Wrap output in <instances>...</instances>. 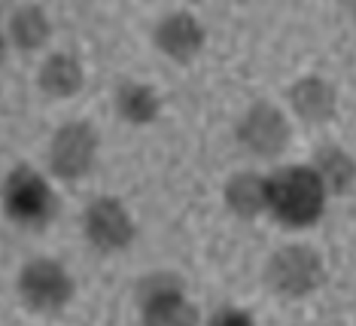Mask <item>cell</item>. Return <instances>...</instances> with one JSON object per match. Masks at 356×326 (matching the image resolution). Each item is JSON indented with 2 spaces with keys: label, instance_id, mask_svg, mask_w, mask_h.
I'll return each instance as SVG.
<instances>
[{
  "label": "cell",
  "instance_id": "cell-1",
  "mask_svg": "<svg viewBox=\"0 0 356 326\" xmlns=\"http://www.w3.org/2000/svg\"><path fill=\"white\" fill-rule=\"evenodd\" d=\"M326 183L314 168H283L268 177V210L286 226H311L323 214Z\"/></svg>",
  "mask_w": 356,
  "mask_h": 326
},
{
  "label": "cell",
  "instance_id": "cell-2",
  "mask_svg": "<svg viewBox=\"0 0 356 326\" xmlns=\"http://www.w3.org/2000/svg\"><path fill=\"white\" fill-rule=\"evenodd\" d=\"M265 278H268L271 290L280 293V296H305V293L320 287L323 263L311 247L293 244V247H283L271 256Z\"/></svg>",
  "mask_w": 356,
  "mask_h": 326
},
{
  "label": "cell",
  "instance_id": "cell-3",
  "mask_svg": "<svg viewBox=\"0 0 356 326\" xmlns=\"http://www.w3.org/2000/svg\"><path fill=\"white\" fill-rule=\"evenodd\" d=\"M19 296L34 311H58L74 296V281L55 259H34L19 274Z\"/></svg>",
  "mask_w": 356,
  "mask_h": 326
},
{
  "label": "cell",
  "instance_id": "cell-4",
  "mask_svg": "<svg viewBox=\"0 0 356 326\" xmlns=\"http://www.w3.org/2000/svg\"><path fill=\"white\" fill-rule=\"evenodd\" d=\"M3 205L10 210V217L19 219V223H43V219L52 217L55 199H52V189L46 186L43 177H40L34 168L22 165L6 177Z\"/></svg>",
  "mask_w": 356,
  "mask_h": 326
},
{
  "label": "cell",
  "instance_id": "cell-5",
  "mask_svg": "<svg viewBox=\"0 0 356 326\" xmlns=\"http://www.w3.org/2000/svg\"><path fill=\"white\" fill-rule=\"evenodd\" d=\"M95 150H98V134L92 132V125H86V122H67L52 137L49 165L64 180H76V177H83L92 168Z\"/></svg>",
  "mask_w": 356,
  "mask_h": 326
},
{
  "label": "cell",
  "instance_id": "cell-6",
  "mask_svg": "<svg viewBox=\"0 0 356 326\" xmlns=\"http://www.w3.org/2000/svg\"><path fill=\"white\" fill-rule=\"evenodd\" d=\"M86 235L95 247L101 250H119L128 247L134 238L131 214L125 210L122 201L116 199H98L86 210Z\"/></svg>",
  "mask_w": 356,
  "mask_h": 326
},
{
  "label": "cell",
  "instance_id": "cell-7",
  "mask_svg": "<svg viewBox=\"0 0 356 326\" xmlns=\"http://www.w3.org/2000/svg\"><path fill=\"white\" fill-rule=\"evenodd\" d=\"M238 134L244 146L256 153V156H277L289 141V125L283 119V113L271 104H256L244 113L238 125Z\"/></svg>",
  "mask_w": 356,
  "mask_h": 326
},
{
  "label": "cell",
  "instance_id": "cell-8",
  "mask_svg": "<svg viewBox=\"0 0 356 326\" xmlns=\"http://www.w3.org/2000/svg\"><path fill=\"white\" fill-rule=\"evenodd\" d=\"M156 46L165 55H171V59L186 61L201 52V46H204V28L189 13L165 15L156 28Z\"/></svg>",
  "mask_w": 356,
  "mask_h": 326
},
{
  "label": "cell",
  "instance_id": "cell-9",
  "mask_svg": "<svg viewBox=\"0 0 356 326\" xmlns=\"http://www.w3.org/2000/svg\"><path fill=\"white\" fill-rule=\"evenodd\" d=\"M225 201L238 217H259L262 210H268V180L253 171L234 174L225 183Z\"/></svg>",
  "mask_w": 356,
  "mask_h": 326
},
{
  "label": "cell",
  "instance_id": "cell-10",
  "mask_svg": "<svg viewBox=\"0 0 356 326\" xmlns=\"http://www.w3.org/2000/svg\"><path fill=\"white\" fill-rule=\"evenodd\" d=\"M289 101H293V110L307 122H323L335 110V92H332L329 83H323L317 77L298 79L289 88Z\"/></svg>",
  "mask_w": 356,
  "mask_h": 326
},
{
  "label": "cell",
  "instance_id": "cell-11",
  "mask_svg": "<svg viewBox=\"0 0 356 326\" xmlns=\"http://www.w3.org/2000/svg\"><path fill=\"white\" fill-rule=\"evenodd\" d=\"M195 305L183 299V290L161 293V296L143 302V326H195Z\"/></svg>",
  "mask_w": 356,
  "mask_h": 326
},
{
  "label": "cell",
  "instance_id": "cell-12",
  "mask_svg": "<svg viewBox=\"0 0 356 326\" xmlns=\"http://www.w3.org/2000/svg\"><path fill=\"white\" fill-rule=\"evenodd\" d=\"M40 86L52 98H70L83 88V64L70 55H52L40 68Z\"/></svg>",
  "mask_w": 356,
  "mask_h": 326
},
{
  "label": "cell",
  "instance_id": "cell-13",
  "mask_svg": "<svg viewBox=\"0 0 356 326\" xmlns=\"http://www.w3.org/2000/svg\"><path fill=\"white\" fill-rule=\"evenodd\" d=\"M314 171H317L320 180L326 183V189H335V192H347L356 180V162L347 156L344 150H338V146L320 150Z\"/></svg>",
  "mask_w": 356,
  "mask_h": 326
},
{
  "label": "cell",
  "instance_id": "cell-14",
  "mask_svg": "<svg viewBox=\"0 0 356 326\" xmlns=\"http://www.w3.org/2000/svg\"><path fill=\"white\" fill-rule=\"evenodd\" d=\"M116 110L122 113L128 122L143 125V122H152L159 116V98L149 86L128 83V86L119 88V95H116Z\"/></svg>",
  "mask_w": 356,
  "mask_h": 326
},
{
  "label": "cell",
  "instance_id": "cell-15",
  "mask_svg": "<svg viewBox=\"0 0 356 326\" xmlns=\"http://www.w3.org/2000/svg\"><path fill=\"white\" fill-rule=\"evenodd\" d=\"M10 37H13V43L22 49H37L49 37V19H46L43 10H37V6H22L10 19Z\"/></svg>",
  "mask_w": 356,
  "mask_h": 326
},
{
  "label": "cell",
  "instance_id": "cell-16",
  "mask_svg": "<svg viewBox=\"0 0 356 326\" xmlns=\"http://www.w3.org/2000/svg\"><path fill=\"white\" fill-rule=\"evenodd\" d=\"M210 326H253V320H250V314L238 311V308H222V311L210 320Z\"/></svg>",
  "mask_w": 356,
  "mask_h": 326
},
{
  "label": "cell",
  "instance_id": "cell-17",
  "mask_svg": "<svg viewBox=\"0 0 356 326\" xmlns=\"http://www.w3.org/2000/svg\"><path fill=\"white\" fill-rule=\"evenodd\" d=\"M353 15H356V0H353Z\"/></svg>",
  "mask_w": 356,
  "mask_h": 326
}]
</instances>
